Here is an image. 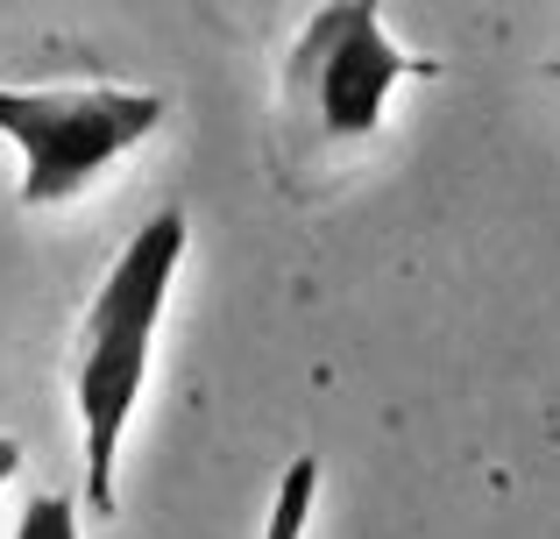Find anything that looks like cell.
Listing matches in <instances>:
<instances>
[{
    "label": "cell",
    "instance_id": "1",
    "mask_svg": "<svg viewBox=\"0 0 560 539\" xmlns=\"http://www.w3.org/2000/svg\"><path fill=\"white\" fill-rule=\"evenodd\" d=\"M185 235L191 227L178 207L150 213L128 235V249L114 256L107 284L93 291V313L79 327L71 412H79V469H85V512L93 518H114V455H121V433L142 405V384H150V348L185 263Z\"/></svg>",
    "mask_w": 560,
    "mask_h": 539
},
{
    "label": "cell",
    "instance_id": "6",
    "mask_svg": "<svg viewBox=\"0 0 560 539\" xmlns=\"http://www.w3.org/2000/svg\"><path fill=\"white\" fill-rule=\"evenodd\" d=\"M14 476H22V447H14V441H8V433H0V490H8V483H14Z\"/></svg>",
    "mask_w": 560,
    "mask_h": 539
},
{
    "label": "cell",
    "instance_id": "2",
    "mask_svg": "<svg viewBox=\"0 0 560 539\" xmlns=\"http://www.w3.org/2000/svg\"><path fill=\"white\" fill-rule=\"evenodd\" d=\"M164 93L142 85H0V142L22 156V207H71L100 171L164 128Z\"/></svg>",
    "mask_w": 560,
    "mask_h": 539
},
{
    "label": "cell",
    "instance_id": "4",
    "mask_svg": "<svg viewBox=\"0 0 560 539\" xmlns=\"http://www.w3.org/2000/svg\"><path fill=\"white\" fill-rule=\"evenodd\" d=\"M313 504H319V461L313 455L284 461L277 497H270V518H262V539H305V526H313Z\"/></svg>",
    "mask_w": 560,
    "mask_h": 539
},
{
    "label": "cell",
    "instance_id": "3",
    "mask_svg": "<svg viewBox=\"0 0 560 539\" xmlns=\"http://www.w3.org/2000/svg\"><path fill=\"white\" fill-rule=\"evenodd\" d=\"M405 50L383 36V14L370 0H341V8L313 14V36L299 50V85L313 93L319 128L334 142H370L383 128V107L405 85Z\"/></svg>",
    "mask_w": 560,
    "mask_h": 539
},
{
    "label": "cell",
    "instance_id": "5",
    "mask_svg": "<svg viewBox=\"0 0 560 539\" xmlns=\"http://www.w3.org/2000/svg\"><path fill=\"white\" fill-rule=\"evenodd\" d=\"M14 539H85L79 504H71L65 490H36V497L22 504V518H14Z\"/></svg>",
    "mask_w": 560,
    "mask_h": 539
}]
</instances>
